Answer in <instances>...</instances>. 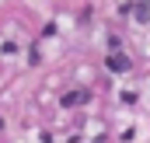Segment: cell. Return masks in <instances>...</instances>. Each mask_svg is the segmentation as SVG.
I'll return each mask as SVG.
<instances>
[{"label": "cell", "mask_w": 150, "mask_h": 143, "mask_svg": "<svg viewBox=\"0 0 150 143\" xmlns=\"http://www.w3.org/2000/svg\"><path fill=\"white\" fill-rule=\"evenodd\" d=\"M105 63H108V70H112V73H126L129 67H133V63H129V56H122V52H115V56H108Z\"/></svg>", "instance_id": "1"}, {"label": "cell", "mask_w": 150, "mask_h": 143, "mask_svg": "<svg viewBox=\"0 0 150 143\" xmlns=\"http://www.w3.org/2000/svg\"><path fill=\"white\" fill-rule=\"evenodd\" d=\"M133 14H136V21H150V0H140L133 7Z\"/></svg>", "instance_id": "3"}, {"label": "cell", "mask_w": 150, "mask_h": 143, "mask_svg": "<svg viewBox=\"0 0 150 143\" xmlns=\"http://www.w3.org/2000/svg\"><path fill=\"white\" fill-rule=\"evenodd\" d=\"M84 101H87V91H67V94H63V105H67V108L84 105Z\"/></svg>", "instance_id": "2"}]
</instances>
